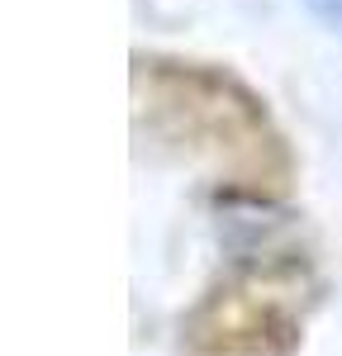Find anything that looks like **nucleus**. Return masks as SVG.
Listing matches in <instances>:
<instances>
[{
  "label": "nucleus",
  "instance_id": "1",
  "mask_svg": "<svg viewBox=\"0 0 342 356\" xmlns=\"http://www.w3.org/2000/svg\"><path fill=\"white\" fill-rule=\"evenodd\" d=\"M318 19H328V24H338L342 29V0H304Z\"/></svg>",
  "mask_w": 342,
  "mask_h": 356
}]
</instances>
